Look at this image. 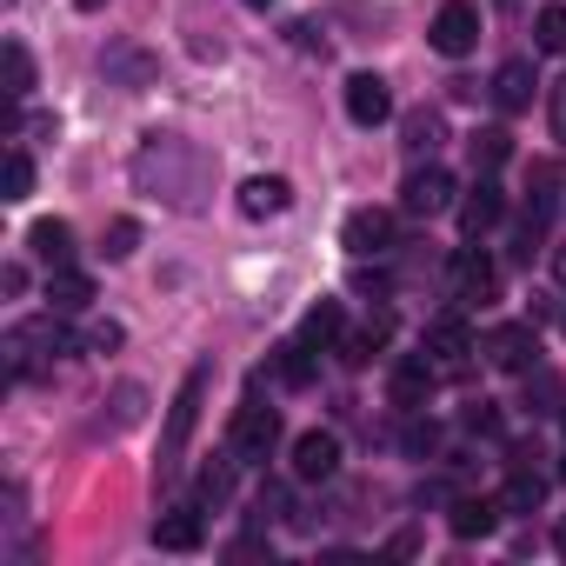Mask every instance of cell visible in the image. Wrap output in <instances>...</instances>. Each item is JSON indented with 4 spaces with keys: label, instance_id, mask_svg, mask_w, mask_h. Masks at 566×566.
I'll use <instances>...</instances> for the list:
<instances>
[{
    "label": "cell",
    "instance_id": "8",
    "mask_svg": "<svg viewBox=\"0 0 566 566\" xmlns=\"http://www.w3.org/2000/svg\"><path fill=\"white\" fill-rule=\"evenodd\" d=\"M400 207H407V213H420V220L447 213V207H453V174H447V167H413V174H407V187H400Z\"/></svg>",
    "mask_w": 566,
    "mask_h": 566
},
{
    "label": "cell",
    "instance_id": "9",
    "mask_svg": "<svg viewBox=\"0 0 566 566\" xmlns=\"http://www.w3.org/2000/svg\"><path fill=\"white\" fill-rule=\"evenodd\" d=\"M340 240H347V253H354V260L387 253V247H394V213H387V207H354V213H347V227H340Z\"/></svg>",
    "mask_w": 566,
    "mask_h": 566
},
{
    "label": "cell",
    "instance_id": "2",
    "mask_svg": "<svg viewBox=\"0 0 566 566\" xmlns=\"http://www.w3.org/2000/svg\"><path fill=\"white\" fill-rule=\"evenodd\" d=\"M61 354H74V340H67V327L48 314V321H21L14 334H8V374L14 380H28L41 360H61Z\"/></svg>",
    "mask_w": 566,
    "mask_h": 566
},
{
    "label": "cell",
    "instance_id": "11",
    "mask_svg": "<svg viewBox=\"0 0 566 566\" xmlns=\"http://www.w3.org/2000/svg\"><path fill=\"white\" fill-rule=\"evenodd\" d=\"M340 473V440L334 433H301L294 440V480H334Z\"/></svg>",
    "mask_w": 566,
    "mask_h": 566
},
{
    "label": "cell",
    "instance_id": "5",
    "mask_svg": "<svg viewBox=\"0 0 566 566\" xmlns=\"http://www.w3.org/2000/svg\"><path fill=\"white\" fill-rule=\"evenodd\" d=\"M433 354H407V360H394V374H387V400L400 407V413H420L427 400H433Z\"/></svg>",
    "mask_w": 566,
    "mask_h": 566
},
{
    "label": "cell",
    "instance_id": "28",
    "mask_svg": "<svg viewBox=\"0 0 566 566\" xmlns=\"http://www.w3.org/2000/svg\"><path fill=\"white\" fill-rule=\"evenodd\" d=\"M533 48H539V54H566V8H539V21H533Z\"/></svg>",
    "mask_w": 566,
    "mask_h": 566
},
{
    "label": "cell",
    "instance_id": "32",
    "mask_svg": "<svg viewBox=\"0 0 566 566\" xmlns=\"http://www.w3.org/2000/svg\"><path fill=\"white\" fill-rule=\"evenodd\" d=\"M433 440H440L433 420H413V427H407V453H433Z\"/></svg>",
    "mask_w": 566,
    "mask_h": 566
},
{
    "label": "cell",
    "instance_id": "24",
    "mask_svg": "<svg viewBox=\"0 0 566 566\" xmlns=\"http://www.w3.org/2000/svg\"><path fill=\"white\" fill-rule=\"evenodd\" d=\"M0 74H8V94H14V101H28V94H34V61H28V48H21V41L0 48Z\"/></svg>",
    "mask_w": 566,
    "mask_h": 566
},
{
    "label": "cell",
    "instance_id": "30",
    "mask_svg": "<svg viewBox=\"0 0 566 566\" xmlns=\"http://www.w3.org/2000/svg\"><path fill=\"white\" fill-rule=\"evenodd\" d=\"M134 247H140V220H114V227H107V240H101V253H107V260H127Z\"/></svg>",
    "mask_w": 566,
    "mask_h": 566
},
{
    "label": "cell",
    "instance_id": "7",
    "mask_svg": "<svg viewBox=\"0 0 566 566\" xmlns=\"http://www.w3.org/2000/svg\"><path fill=\"white\" fill-rule=\"evenodd\" d=\"M480 354H486L500 374H526V367H533V354H539V340H533V327H520V321H500V327H486Z\"/></svg>",
    "mask_w": 566,
    "mask_h": 566
},
{
    "label": "cell",
    "instance_id": "4",
    "mask_svg": "<svg viewBox=\"0 0 566 566\" xmlns=\"http://www.w3.org/2000/svg\"><path fill=\"white\" fill-rule=\"evenodd\" d=\"M427 41H433V54H447V61L473 54V41H480V8H473V0H447V8L433 14V28H427Z\"/></svg>",
    "mask_w": 566,
    "mask_h": 566
},
{
    "label": "cell",
    "instance_id": "14",
    "mask_svg": "<svg viewBox=\"0 0 566 566\" xmlns=\"http://www.w3.org/2000/svg\"><path fill=\"white\" fill-rule=\"evenodd\" d=\"M427 354H433L440 367H460V360L473 354V327H467L460 314H440V321L427 327Z\"/></svg>",
    "mask_w": 566,
    "mask_h": 566
},
{
    "label": "cell",
    "instance_id": "21",
    "mask_svg": "<svg viewBox=\"0 0 566 566\" xmlns=\"http://www.w3.org/2000/svg\"><path fill=\"white\" fill-rule=\"evenodd\" d=\"M273 374H280V387H294V394L314 387V347L307 340H287V347L273 354Z\"/></svg>",
    "mask_w": 566,
    "mask_h": 566
},
{
    "label": "cell",
    "instance_id": "12",
    "mask_svg": "<svg viewBox=\"0 0 566 566\" xmlns=\"http://www.w3.org/2000/svg\"><path fill=\"white\" fill-rule=\"evenodd\" d=\"M287 207H294V187L280 180V174L240 180V213H247V220H273V213H287Z\"/></svg>",
    "mask_w": 566,
    "mask_h": 566
},
{
    "label": "cell",
    "instance_id": "36",
    "mask_svg": "<svg viewBox=\"0 0 566 566\" xmlns=\"http://www.w3.org/2000/svg\"><path fill=\"white\" fill-rule=\"evenodd\" d=\"M74 8H81V14H101V8H107V0H74Z\"/></svg>",
    "mask_w": 566,
    "mask_h": 566
},
{
    "label": "cell",
    "instance_id": "15",
    "mask_svg": "<svg viewBox=\"0 0 566 566\" xmlns=\"http://www.w3.org/2000/svg\"><path fill=\"white\" fill-rule=\"evenodd\" d=\"M533 61H506L500 74H493V107L500 114H520V107H533Z\"/></svg>",
    "mask_w": 566,
    "mask_h": 566
},
{
    "label": "cell",
    "instance_id": "10",
    "mask_svg": "<svg viewBox=\"0 0 566 566\" xmlns=\"http://www.w3.org/2000/svg\"><path fill=\"white\" fill-rule=\"evenodd\" d=\"M387 114H394L387 81H380V74H354V81H347V120H354V127H380Z\"/></svg>",
    "mask_w": 566,
    "mask_h": 566
},
{
    "label": "cell",
    "instance_id": "29",
    "mask_svg": "<svg viewBox=\"0 0 566 566\" xmlns=\"http://www.w3.org/2000/svg\"><path fill=\"white\" fill-rule=\"evenodd\" d=\"M28 193H34V160H28L21 147H8V193H0V200H14V207H21Z\"/></svg>",
    "mask_w": 566,
    "mask_h": 566
},
{
    "label": "cell",
    "instance_id": "35",
    "mask_svg": "<svg viewBox=\"0 0 566 566\" xmlns=\"http://www.w3.org/2000/svg\"><path fill=\"white\" fill-rule=\"evenodd\" d=\"M120 420H140V387H120Z\"/></svg>",
    "mask_w": 566,
    "mask_h": 566
},
{
    "label": "cell",
    "instance_id": "25",
    "mask_svg": "<svg viewBox=\"0 0 566 566\" xmlns=\"http://www.w3.org/2000/svg\"><path fill=\"white\" fill-rule=\"evenodd\" d=\"M301 340H307V347H340V307L321 301V307L301 321Z\"/></svg>",
    "mask_w": 566,
    "mask_h": 566
},
{
    "label": "cell",
    "instance_id": "40",
    "mask_svg": "<svg viewBox=\"0 0 566 566\" xmlns=\"http://www.w3.org/2000/svg\"><path fill=\"white\" fill-rule=\"evenodd\" d=\"M559 480H566V460H559Z\"/></svg>",
    "mask_w": 566,
    "mask_h": 566
},
{
    "label": "cell",
    "instance_id": "27",
    "mask_svg": "<svg viewBox=\"0 0 566 566\" xmlns=\"http://www.w3.org/2000/svg\"><path fill=\"white\" fill-rule=\"evenodd\" d=\"M506 154H513L506 127H480V134H473V167H480V174H493V167H500Z\"/></svg>",
    "mask_w": 566,
    "mask_h": 566
},
{
    "label": "cell",
    "instance_id": "33",
    "mask_svg": "<svg viewBox=\"0 0 566 566\" xmlns=\"http://www.w3.org/2000/svg\"><path fill=\"white\" fill-rule=\"evenodd\" d=\"M553 140H559V147H566V81H559V87H553Z\"/></svg>",
    "mask_w": 566,
    "mask_h": 566
},
{
    "label": "cell",
    "instance_id": "17",
    "mask_svg": "<svg viewBox=\"0 0 566 566\" xmlns=\"http://www.w3.org/2000/svg\"><path fill=\"white\" fill-rule=\"evenodd\" d=\"M87 301H94V280L87 273H74V266H54L48 273V307L54 314H81Z\"/></svg>",
    "mask_w": 566,
    "mask_h": 566
},
{
    "label": "cell",
    "instance_id": "19",
    "mask_svg": "<svg viewBox=\"0 0 566 566\" xmlns=\"http://www.w3.org/2000/svg\"><path fill=\"white\" fill-rule=\"evenodd\" d=\"M440 140H447V120H440L433 107L407 114V140H400V147H407V160H413V167H420V160H427V154H433Z\"/></svg>",
    "mask_w": 566,
    "mask_h": 566
},
{
    "label": "cell",
    "instance_id": "3",
    "mask_svg": "<svg viewBox=\"0 0 566 566\" xmlns=\"http://www.w3.org/2000/svg\"><path fill=\"white\" fill-rule=\"evenodd\" d=\"M273 447H280V413L260 407V400H247V407L233 413V427H227V453H233L240 467H260Z\"/></svg>",
    "mask_w": 566,
    "mask_h": 566
},
{
    "label": "cell",
    "instance_id": "13",
    "mask_svg": "<svg viewBox=\"0 0 566 566\" xmlns=\"http://www.w3.org/2000/svg\"><path fill=\"white\" fill-rule=\"evenodd\" d=\"M500 220H506V193H500L493 180H473V193L460 200V233H467V240H480V233H486V227H500Z\"/></svg>",
    "mask_w": 566,
    "mask_h": 566
},
{
    "label": "cell",
    "instance_id": "39",
    "mask_svg": "<svg viewBox=\"0 0 566 566\" xmlns=\"http://www.w3.org/2000/svg\"><path fill=\"white\" fill-rule=\"evenodd\" d=\"M247 8H266V0H247Z\"/></svg>",
    "mask_w": 566,
    "mask_h": 566
},
{
    "label": "cell",
    "instance_id": "31",
    "mask_svg": "<svg viewBox=\"0 0 566 566\" xmlns=\"http://www.w3.org/2000/svg\"><path fill=\"white\" fill-rule=\"evenodd\" d=\"M120 340H127V334H120L114 321H94V327H87V347H94V354H114Z\"/></svg>",
    "mask_w": 566,
    "mask_h": 566
},
{
    "label": "cell",
    "instance_id": "6",
    "mask_svg": "<svg viewBox=\"0 0 566 566\" xmlns=\"http://www.w3.org/2000/svg\"><path fill=\"white\" fill-rule=\"evenodd\" d=\"M493 294H500V266H493L480 247H460V253H453V301L486 307Z\"/></svg>",
    "mask_w": 566,
    "mask_h": 566
},
{
    "label": "cell",
    "instance_id": "16",
    "mask_svg": "<svg viewBox=\"0 0 566 566\" xmlns=\"http://www.w3.org/2000/svg\"><path fill=\"white\" fill-rule=\"evenodd\" d=\"M500 500H453V513H447V526H453V539H486L493 526H500Z\"/></svg>",
    "mask_w": 566,
    "mask_h": 566
},
{
    "label": "cell",
    "instance_id": "34",
    "mask_svg": "<svg viewBox=\"0 0 566 566\" xmlns=\"http://www.w3.org/2000/svg\"><path fill=\"white\" fill-rule=\"evenodd\" d=\"M467 427H473V433H493V427H500V413H493V407H486V400H480V407H473V413H467Z\"/></svg>",
    "mask_w": 566,
    "mask_h": 566
},
{
    "label": "cell",
    "instance_id": "22",
    "mask_svg": "<svg viewBox=\"0 0 566 566\" xmlns=\"http://www.w3.org/2000/svg\"><path fill=\"white\" fill-rule=\"evenodd\" d=\"M387 334H394V321H387V314H374L360 334H347V340H340V360H347V367H367V360H374V347H380Z\"/></svg>",
    "mask_w": 566,
    "mask_h": 566
},
{
    "label": "cell",
    "instance_id": "18",
    "mask_svg": "<svg viewBox=\"0 0 566 566\" xmlns=\"http://www.w3.org/2000/svg\"><path fill=\"white\" fill-rule=\"evenodd\" d=\"M154 539H160L167 553H193V546H200V506H174V513H160V520H154Z\"/></svg>",
    "mask_w": 566,
    "mask_h": 566
},
{
    "label": "cell",
    "instance_id": "1",
    "mask_svg": "<svg viewBox=\"0 0 566 566\" xmlns=\"http://www.w3.org/2000/svg\"><path fill=\"white\" fill-rule=\"evenodd\" d=\"M200 400H207V367H193V374L180 380L174 407H167V433H160V480H174V473H180L187 440H193V427H200Z\"/></svg>",
    "mask_w": 566,
    "mask_h": 566
},
{
    "label": "cell",
    "instance_id": "41",
    "mask_svg": "<svg viewBox=\"0 0 566 566\" xmlns=\"http://www.w3.org/2000/svg\"><path fill=\"white\" fill-rule=\"evenodd\" d=\"M8 8H14V0H8Z\"/></svg>",
    "mask_w": 566,
    "mask_h": 566
},
{
    "label": "cell",
    "instance_id": "26",
    "mask_svg": "<svg viewBox=\"0 0 566 566\" xmlns=\"http://www.w3.org/2000/svg\"><path fill=\"white\" fill-rule=\"evenodd\" d=\"M233 467H240V460L200 467V480H193V500H200V506H220V500H233Z\"/></svg>",
    "mask_w": 566,
    "mask_h": 566
},
{
    "label": "cell",
    "instance_id": "20",
    "mask_svg": "<svg viewBox=\"0 0 566 566\" xmlns=\"http://www.w3.org/2000/svg\"><path fill=\"white\" fill-rule=\"evenodd\" d=\"M28 247H34L48 266H67V260H74V227H67V220H34Z\"/></svg>",
    "mask_w": 566,
    "mask_h": 566
},
{
    "label": "cell",
    "instance_id": "37",
    "mask_svg": "<svg viewBox=\"0 0 566 566\" xmlns=\"http://www.w3.org/2000/svg\"><path fill=\"white\" fill-rule=\"evenodd\" d=\"M553 546H559V553H566V520H559V526H553Z\"/></svg>",
    "mask_w": 566,
    "mask_h": 566
},
{
    "label": "cell",
    "instance_id": "23",
    "mask_svg": "<svg viewBox=\"0 0 566 566\" xmlns=\"http://www.w3.org/2000/svg\"><path fill=\"white\" fill-rule=\"evenodd\" d=\"M539 500H546V480H539V473H526V467H513V480H506L500 506H506V513H533Z\"/></svg>",
    "mask_w": 566,
    "mask_h": 566
},
{
    "label": "cell",
    "instance_id": "38",
    "mask_svg": "<svg viewBox=\"0 0 566 566\" xmlns=\"http://www.w3.org/2000/svg\"><path fill=\"white\" fill-rule=\"evenodd\" d=\"M559 280H566V247H559Z\"/></svg>",
    "mask_w": 566,
    "mask_h": 566
}]
</instances>
